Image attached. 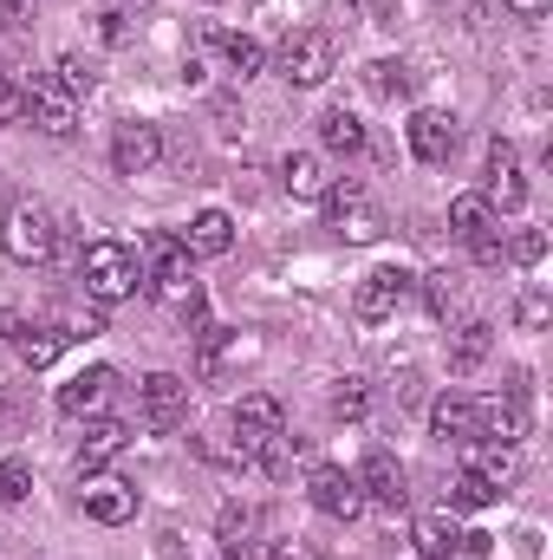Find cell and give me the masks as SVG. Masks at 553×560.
<instances>
[{"mask_svg": "<svg viewBox=\"0 0 553 560\" xmlns=\"http://www.w3.org/2000/svg\"><path fill=\"white\" fill-rule=\"evenodd\" d=\"M79 280H85V293L98 306H118V300H131L143 287V261H138V248H125V242H92L85 261H79Z\"/></svg>", "mask_w": 553, "mask_h": 560, "instance_id": "obj_1", "label": "cell"}, {"mask_svg": "<svg viewBox=\"0 0 553 560\" xmlns=\"http://www.w3.org/2000/svg\"><path fill=\"white\" fill-rule=\"evenodd\" d=\"M0 248H7V261H20V268L52 261V248H59V222H52V209H39V202H13V209L0 215Z\"/></svg>", "mask_w": 553, "mask_h": 560, "instance_id": "obj_2", "label": "cell"}, {"mask_svg": "<svg viewBox=\"0 0 553 560\" xmlns=\"http://www.w3.org/2000/svg\"><path fill=\"white\" fill-rule=\"evenodd\" d=\"M332 72H339V39H332L326 26H306V33H293V39L280 46V79H286V85L313 92V85H326Z\"/></svg>", "mask_w": 553, "mask_h": 560, "instance_id": "obj_3", "label": "cell"}, {"mask_svg": "<svg viewBox=\"0 0 553 560\" xmlns=\"http://www.w3.org/2000/svg\"><path fill=\"white\" fill-rule=\"evenodd\" d=\"M143 287H156V300L169 306H189L196 300V275H189V248L183 235H143Z\"/></svg>", "mask_w": 553, "mask_h": 560, "instance_id": "obj_4", "label": "cell"}, {"mask_svg": "<svg viewBox=\"0 0 553 560\" xmlns=\"http://www.w3.org/2000/svg\"><path fill=\"white\" fill-rule=\"evenodd\" d=\"M26 118H33L46 138H72V131H79V98L59 85V72H33V79H26Z\"/></svg>", "mask_w": 553, "mask_h": 560, "instance_id": "obj_5", "label": "cell"}, {"mask_svg": "<svg viewBox=\"0 0 553 560\" xmlns=\"http://www.w3.org/2000/svg\"><path fill=\"white\" fill-rule=\"evenodd\" d=\"M319 202H326V229L345 235V242H372V235L385 229V215L372 209V196H365L358 183H332Z\"/></svg>", "mask_w": 553, "mask_h": 560, "instance_id": "obj_6", "label": "cell"}, {"mask_svg": "<svg viewBox=\"0 0 553 560\" xmlns=\"http://www.w3.org/2000/svg\"><path fill=\"white\" fill-rule=\"evenodd\" d=\"M475 436H489V443H521L528 436V378H515L508 392L475 405Z\"/></svg>", "mask_w": 553, "mask_h": 560, "instance_id": "obj_7", "label": "cell"}, {"mask_svg": "<svg viewBox=\"0 0 553 560\" xmlns=\"http://www.w3.org/2000/svg\"><path fill=\"white\" fill-rule=\"evenodd\" d=\"M416 275H404V268H372V275L358 280V293H352V313L365 319V326H385L404 300H411Z\"/></svg>", "mask_w": 553, "mask_h": 560, "instance_id": "obj_8", "label": "cell"}, {"mask_svg": "<svg viewBox=\"0 0 553 560\" xmlns=\"http://www.w3.org/2000/svg\"><path fill=\"white\" fill-rule=\"evenodd\" d=\"M138 411L150 430H183L189 418V378H176V372H150L138 385Z\"/></svg>", "mask_w": 553, "mask_h": 560, "instance_id": "obj_9", "label": "cell"}, {"mask_svg": "<svg viewBox=\"0 0 553 560\" xmlns=\"http://www.w3.org/2000/svg\"><path fill=\"white\" fill-rule=\"evenodd\" d=\"M280 430H286V423H280V405L268 398V392L242 398V405H235V463H255Z\"/></svg>", "mask_w": 553, "mask_h": 560, "instance_id": "obj_10", "label": "cell"}, {"mask_svg": "<svg viewBox=\"0 0 553 560\" xmlns=\"http://www.w3.org/2000/svg\"><path fill=\"white\" fill-rule=\"evenodd\" d=\"M306 495H313V509H319V515H332V522H358V515H365L358 476H345V469H332V463H313Z\"/></svg>", "mask_w": 553, "mask_h": 560, "instance_id": "obj_11", "label": "cell"}, {"mask_svg": "<svg viewBox=\"0 0 553 560\" xmlns=\"http://www.w3.org/2000/svg\"><path fill=\"white\" fill-rule=\"evenodd\" d=\"M358 495L378 502V509H404V502H411V476H404V463H398L391 450H372V456L358 463Z\"/></svg>", "mask_w": 553, "mask_h": 560, "instance_id": "obj_12", "label": "cell"}, {"mask_svg": "<svg viewBox=\"0 0 553 560\" xmlns=\"http://www.w3.org/2000/svg\"><path fill=\"white\" fill-rule=\"evenodd\" d=\"M482 176H489V209H521L528 202V176H521V156H515V143L495 138L489 143V163H482Z\"/></svg>", "mask_w": 553, "mask_h": 560, "instance_id": "obj_13", "label": "cell"}, {"mask_svg": "<svg viewBox=\"0 0 553 560\" xmlns=\"http://www.w3.org/2000/svg\"><path fill=\"white\" fill-rule=\"evenodd\" d=\"M156 156H163V131H156V125H143V118L118 125V138H111V170H118V176L156 170Z\"/></svg>", "mask_w": 553, "mask_h": 560, "instance_id": "obj_14", "label": "cell"}, {"mask_svg": "<svg viewBox=\"0 0 553 560\" xmlns=\"http://www.w3.org/2000/svg\"><path fill=\"white\" fill-rule=\"evenodd\" d=\"M7 326H13V352H20V365H33V372H46V365L72 346L59 319H7Z\"/></svg>", "mask_w": 553, "mask_h": 560, "instance_id": "obj_15", "label": "cell"}, {"mask_svg": "<svg viewBox=\"0 0 553 560\" xmlns=\"http://www.w3.org/2000/svg\"><path fill=\"white\" fill-rule=\"evenodd\" d=\"M111 392H118V372H111V365H92V372H79L72 385H59V418H92Z\"/></svg>", "mask_w": 553, "mask_h": 560, "instance_id": "obj_16", "label": "cell"}, {"mask_svg": "<svg viewBox=\"0 0 553 560\" xmlns=\"http://www.w3.org/2000/svg\"><path fill=\"white\" fill-rule=\"evenodd\" d=\"M125 443H131V423H118V418H98L92 430H85V443H79V456H72V469L79 476H98L111 456H125Z\"/></svg>", "mask_w": 553, "mask_h": 560, "instance_id": "obj_17", "label": "cell"}, {"mask_svg": "<svg viewBox=\"0 0 553 560\" xmlns=\"http://www.w3.org/2000/svg\"><path fill=\"white\" fill-rule=\"evenodd\" d=\"M456 118L449 112H416L411 118V156L416 163H449V150H456Z\"/></svg>", "mask_w": 553, "mask_h": 560, "instance_id": "obj_18", "label": "cell"}, {"mask_svg": "<svg viewBox=\"0 0 553 560\" xmlns=\"http://www.w3.org/2000/svg\"><path fill=\"white\" fill-rule=\"evenodd\" d=\"M489 352H495V326H489V319H462L456 339H449V372L469 378V372L489 365Z\"/></svg>", "mask_w": 553, "mask_h": 560, "instance_id": "obj_19", "label": "cell"}, {"mask_svg": "<svg viewBox=\"0 0 553 560\" xmlns=\"http://www.w3.org/2000/svg\"><path fill=\"white\" fill-rule=\"evenodd\" d=\"M255 535H261V509H255V502H228V509L215 515V541H222L228 560H248Z\"/></svg>", "mask_w": 553, "mask_h": 560, "instance_id": "obj_20", "label": "cell"}, {"mask_svg": "<svg viewBox=\"0 0 553 560\" xmlns=\"http://www.w3.org/2000/svg\"><path fill=\"white\" fill-rule=\"evenodd\" d=\"M183 248H189V255H202V261H215V255H228V248H235V215H228V209H202V215L189 222V235H183Z\"/></svg>", "mask_w": 553, "mask_h": 560, "instance_id": "obj_21", "label": "cell"}, {"mask_svg": "<svg viewBox=\"0 0 553 560\" xmlns=\"http://www.w3.org/2000/svg\"><path fill=\"white\" fill-rule=\"evenodd\" d=\"M430 430H436L443 443H475V398L443 392V398L430 405Z\"/></svg>", "mask_w": 553, "mask_h": 560, "instance_id": "obj_22", "label": "cell"}, {"mask_svg": "<svg viewBox=\"0 0 553 560\" xmlns=\"http://www.w3.org/2000/svg\"><path fill=\"white\" fill-rule=\"evenodd\" d=\"M280 183H286V196H293V202H319V196L332 189L326 163H319V156H306V150H293V156L280 163Z\"/></svg>", "mask_w": 553, "mask_h": 560, "instance_id": "obj_23", "label": "cell"}, {"mask_svg": "<svg viewBox=\"0 0 553 560\" xmlns=\"http://www.w3.org/2000/svg\"><path fill=\"white\" fill-rule=\"evenodd\" d=\"M85 515L105 522V528H118V522L138 515V489H131V482H92V489H85Z\"/></svg>", "mask_w": 553, "mask_h": 560, "instance_id": "obj_24", "label": "cell"}, {"mask_svg": "<svg viewBox=\"0 0 553 560\" xmlns=\"http://www.w3.org/2000/svg\"><path fill=\"white\" fill-rule=\"evenodd\" d=\"M449 229H456V242H489L495 235V209H489V196H456L449 202Z\"/></svg>", "mask_w": 553, "mask_h": 560, "instance_id": "obj_25", "label": "cell"}, {"mask_svg": "<svg viewBox=\"0 0 553 560\" xmlns=\"http://www.w3.org/2000/svg\"><path fill=\"white\" fill-rule=\"evenodd\" d=\"M469 469L489 489H508L515 482V443H469Z\"/></svg>", "mask_w": 553, "mask_h": 560, "instance_id": "obj_26", "label": "cell"}, {"mask_svg": "<svg viewBox=\"0 0 553 560\" xmlns=\"http://www.w3.org/2000/svg\"><path fill=\"white\" fill-rule=\"evenodd\" d=\"M456 541H462V528H456L449 515H423V522H416V555L423 560H449Z\"/></svg>", "mask_w": 553, "mask_h": 560, "instance_id": "obj_27", "label": "cell"}, {"mask_svg": "<svg viewBox=\"0 0 553 560\" xmlns=\"http://www.w3.org/2000/svg\"><path fill=\"white\" fill-rule=\"evenodd\" d=\"M319 138H326V150H339V156H358L365 150V125L352 112H326L319 118Z\"/></svg>", "mask_w": 553, "mask_h": 560, "instance_id": "obj_28", "label": "cell"}, {"mask_svg": "<svg viewBox=\"0 0 553 560\" xmlns=\"http://www.w3.org/2000/svg\"><path fill=\"white\" fill-rule=\"evenodd\" d=\"M222 52H228V72H242V79H255V72L268 66L261 39H248V33H222Z\"/></svg>", "mask_w": 553, "mask_h": 560, "instance_id": "obj_29", "label": "cell"}, {"mask_svg": "<svg viewBox=\"0 0 553 560\" xmlns=\"http://www.w3.org/2000/svg\"><path fill=\"white\" fill-rule=\"evenodd\" d=\"M365 85H372L378 98H404V92H411V66H398V59H378V66H365Z\"/></svg>", "mask_w": 553, "mask_h": 560, "instance_id": "obj_30", "label": "cell"}, {"mask_svg": "<svg viewBox=\"0 0 553 560\" xmlns=\"http://www.w3.org/2000/svg\"><path fill=\"white\" fill-rule=\"evenodd\" d=\"M59 85H66L72 98H79V92H92V85H98V59H85V52H66V59H59Z\"/></svg>", "mask_w": 553, "mask_h": 560, "instance_id": "obj_31", "label": "cell"}, {"mask_svg": "<svg viewBox=\"0 0 553 560\" xmlns=\"http://www.w3.org/2000/svg\"><path fill=\"white\" fill-rule=\"evenodd\" d=\"M196 339H202V352H196V372H202V378H215V372H222V359H228V326H202Z\"/></svg>", "mask_w": 553, "mask_h": 560, "instance_id": "obj_32", "label": "cell"}, {"mask_svg": "<svg viewBox=\"0 0 553 560\" xmlns=\"http://www.w3.org/2000/svg\"><path fill=\"white\" fill-rule=\"evenodd\" d=\"M449 502H456V509H489V502H502V489H489L475 469H462V476H456V489H449Z\"/></svg>", "mask_w": 553, "mask_h": 560, "instance_id": "obj_33", "label": "cell"}, {"mask_svg": "<svg viewBox=\"0 0 553 560\" xmlns=\"http://www.w3.org/2000/svg\"><path fill=\"white\" fill-rule=\"evenodd\" d=\"M33 495V463L26 456H7L0 463V502H26Z\"/></svg>", "mask_w": 553, "mask_h": 560, "instance_id": "obj_34", "label": "cell"}, {"mask_svg": "<svg viewBox=\"0 0 553 560\" xmlns=\"http://www.w3.org/2000/svg\"><path fill=\"white\" fill-rule=\"evenodd\" d=\"M332 411L358 423L365 411H372V385H365V378H339V392H332Z\"/></svg>", "mask_w": 553, "mask_h": 560, "instance_id": "obj_35", "label": "cell"}, {"mask_svg": "<svg viewBox=\"0 0 553 560\" xmlns=\"http://www.w3.org/2000/svg\"><path fill=\"white\" fill-rule=\"evenodd\" d=\"M423 300H430L436 319H449V306L462 300V287H456V275H423Z\"/></svg>", "mask_w": 553, "mask_h": 560, "instance_id": "obj_36", "label": "cell"}, {"mask_svg": "<svg viewBox=\"0 0 553 560\" xmlns=\"http://www.w3.org/2000/svg\"><path fill=\"white\" fill-rule=\"evenodd\" d=\"M268 560H326V555H319V541H306V535H280V541H268Z\"/></svg>", "mask_w": 553, "mask_h": 560, "instance_id": "obj_37", "label": "cell"}, {"mask_svg": "<svg viewBox=\"0 0 553 560\" xmlns=\"http://www.w3.org/2000/svg\"><path fill=\"white\" fill-rule=\"evenodd\" d=\"M508 255H515V261H521V268H541V255H548V235H541V229H521V235H515V248H508Z\"/></svg>", "mask_w": 553, "mask_h": 560, "instance_id": "obj_38", "label": "cell"}, {"mask_svg": "<svg viewBox=\"0 0 553 560\" xmlns=\"http://www.w3.org/2000/svg\"><path fill=\"white\" fill-rule=\"evenodd\" d=\"M20 118H26V85L0 79V125H20Z\"/></svg>", "mask_w": 553, "mask_h": 560, "instance_id": "obj_39", "label": "cell"}, {"mask_svg": "<svg viewBox=\"0 0 553 560\" xmlns=\"http://www.w3.org/2000/svg\"><path fill=\"white\" fill-rule=\"evenodd\" d=\"M548 293H521V300H515V319H521V326H528V332H534V326H548Z\"/></svg>", "mask_w": 553, "mask_h": 560, "instance_id": "obj_40", "label": "cell"}, {"mask_svg": "<svg viewBox=\"0 0 553 560\" xmlns=\"http://www.w3.org/2000/svg\"><path fill=\"white\" fill-rule=\"evenodd\" d=\"M163 560H183V535L176 528H163Z\"/></svg>", "mask_w": 553, "mask_h": 560, "instance_id": "obj_41", "label": "cell"}, {"mask_svg": "<svg viewBox=\"0 0 553 560\" xmlns=\"http://www.w3.org/2000/svg\"><path fill=\"white\" fill-rule=\"evenodd\" d=\"M508 7H515V13H528V20H534V13H548V0H508Z\"/></svg>", "mask_w": 553, "mask_h": 560, "instance_id": "obj_42", "label": "cell"}, {"mask_svg": "<svg viewBox=\"0 0 553 560\" xmlns=\"http://www.w3.org/2000/svg\"><path fill=\"white\" fill-rule=\"evenodd\" d=\"M26 7H33V0H0V13H26Z\"/></svg>", "mask_w": 553, "mask_h": 560, "instance_id": "obj_43", "label": "cell"}, {"mask_svg": "<svg viewBox=\"0 0 553 560\" xmlns=\"http://www.w3.org/2000/svg\"><path fill=\"white\" fill-rule=\"evenodd\" d=\"M0 430H7V411H0Z\"/></svg>", "mask_w": 553, "mask_h": 560, "instance_id": "obj_44", "label": "cell"}, {"mask_svg": "<svg viewBox=\"0 0 553 560\" xmlns=\"http://www.w3.org/2000/svg\"><path fill=\"white\" fill-rule=\"evenodd\" d=\"M215 560H228V555H215Z\"/></svg>", "mask_w": 553, "mask_h": 560, "instance_id": "obj_45", "label": "cell"}]
</instances>
